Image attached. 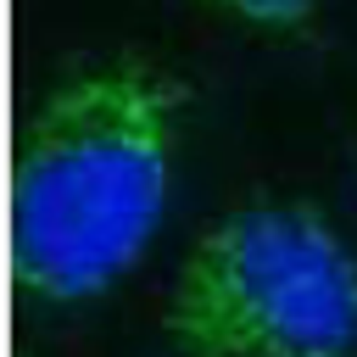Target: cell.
Masks as SVG:
<instances>
[{"mask_svg":"<svg viewBox=\"0 0 357 357\" xmlns=\"http://www.w3.org/2000/svg\"><path fill=\"white\" fill-rule=\"evenodd\" d=\"M190 84L151 56H100L56 78L11 156V273L33 301L112 290L156 240L173 195Z\"/></svg>","mask_w":357,"mask_h":357,"instance_id":"obj_1","label":"cell"},{"mask_svg":"<svg viewBox=\"0 0 357 357\" xmlns=\"http://www.w3.org/2000/svg\"><path fill=\"white\" fill-rule=\"evenodd\" d=\"M190 357H357V251L307 201L212 218L167 284Z\"/></svg>","mask_w":357,"mask_h":357,"instance_id":"obj_2","label":"cell"},{"mask_svg":"<svg viewBox=\"0 0 357 357\" xmlns=\"http://www.w3.org/2000/svg\"><path fill=\"white\" fill-rule=\"evenodd\" d=\"M201 6L229 11V17L251 22V28H301L318 11V0H201Z\"/></svg>","mask_w":357,"mask_h":357,"instance_id":"obj_3","label":"cell"}]
</instances>
